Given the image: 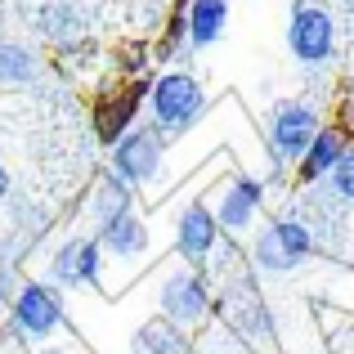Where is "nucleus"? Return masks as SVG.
<instances>
[{
	"label": "nucleus",
	"mask_w": 354,
	"mask_h": 354,
	"mask_svg": "<svg viewBox=\"0 0 354 354\" xmlns=\"http://www.w3.org/2000/svg\"><path fill=\"white\" fill-rule=\"evenodd\" d=\"M148 108H153V130L157 135H184L207 108V90L189 72H162L148 86Z\"/></svg>",
	"instance_id": "nucleus-1"
},
{
	"label": "nucleus",
	"mask_w": 354,
	"mask_h": 354,
	"mask_svg": "<svg viewBox=\"0 0 354 354\" xmlns=\"http://www.w3.org/2000/svg\"><path fill=\"white\" fill-rule=\"evenodd\" d=\"M287 45H292L296 63H305V68L328 63L337 54V23H332V14L323 5L301 0L292 14V27H287Z\"/></svg>",
	"instance_id": "nucleus-2"
},
{
	"label": "nucleus",
	"mask_w": 354,
	"mask_h": 354,
	"mask_svg": "<svg viewBox=\"0 0 354 354\" xmlns=\"http://www.w3.org/2000/svg\"><path fill=\"white\" fill-rule=\"evenodd\" d=\"M162 153H166L162 135L153 126H135L113 144V175L121 184H130V189H139V184H148L162 171Z\"/></svg>",
	"instance_id": "nucleus-3"
},
{
	"label": "nucleus",
	"mask_w": 354,
	"mask_h": 354,
	"mask_svg": "<svg viewBox=\"0 0 354 354\" xmlns=\"http://www.w3.org/2000/svg\"><path fill=\"white\" fill-rule=\"evenodd\" d=\"M59 323H63V301H59L54 287H45V283L18 287V296H14V332L18 337L45 341V337L59 332Z\"/></svg>",
	"instance_id": "nucleus-4"
},
{
	"label": "nucleus",
	"mask_w": 354,
	"mask_h": 354,
	"mask_svg": "<svg viewBox=\"0 0 354 354\" xmlns=\"http://www.w3.org/2000/svg\"><path fill=\"white\" fill-rule=\"evenodd\" d=\"M319 113L305 104H283L274 108V117H269V148H274V166L283 162H301V153L314 144V135H319Z\"/></svg>",
	"instance_id": "nucleus-5"
},
{
	"label": "nucleus",
	"mask_w": 354,
	"mask_h": 354,
	"mask_svg": "<svg viewBox=\"0 0 354 354\" xmlns=\"http://www.w3.org/2000/svg\"><path fill=\"white\" fill-rule=\"evenodd\" d=\"M211 310V292H207V278L198 274V269H175L171 278L162 283V314L166 323H198L207 319Z\"/></svg>",
	"instance_id": "nucleus-6"
},
{
	"label": "nucleus",
	"mask_w": 354,
	"mask_h": 354,
	"mask_svg": "<svg viewBox=\"0 0 354 354\" xmlns=\"http://www.w3.org/2000/svg\"><path fill=\"white\" fill-rule=\"evenodd\" d=\"M175 247H180V256L189 260V265H207V260L216 256V247H220V225H216V211H211L207 202H193V207H184L180 225H175Z\"/></svg>",
	"instance_id": "nucleus-7"
},
{
	"label": "nucleus",
	"mask_w": 354,
	"mask_h": 354,
	"mask_svg": "<svg viewBox=\"0 0 354 354\" xmlns=\"http://www.w3.org/2000/svg\"><path fill=\"white\" fill-rule=\"evenodd\" d=\"M50 278L59 287H86V283H99V242L90 238H72L54 251L50 260Z\"/></svg>",
	"instance_id": "nucleus-8"
},
{
	"label": "nucleus",
	"mask_w": 354,
	"mask_h": 354,
	"mask_svg": "<svg viewBox=\"0 0 354 354\" xmlns=\"http://www.w3.org/2000/svg\"><path fill=\"white\" fill-rule=\"evenodd\" d=\"M260 202H265V189H260V180H247V175L229 180L225 198H220V207H216L220 234H242V229H251V220H256Z\"/></svg>",
	"instance_id": "nucleus-9"
},
{
	"label": "nucleus",
	"mask_w": 354,
	"mask_h": 354,
	"mask_svg": "<svg viewBox=\"0 0 354 354\" xmlns=\"http://www.w3.org/2000/svg\"><path fill=\"white\" fill-rule=\"evenodd\" d=\"M350 153V139L341 126H319V135H314V144L301 153V162H296V175H301V184H319L328 180L332 171H337V162Z\"/></svg>",
	"instance_id": "nucleus-10"
},
{
	"label": "nucleus",
	"mask_w": 354,
	"mask_h": 354,
	"mask_svg": "<svg viewBox=\"0 0 354 354\" xmlns=\"http://www.w3.org/2000/svg\"><path fill=\"white\" fill-rule=\"evenodd\" d=\"M220 314H225V319L238 328V337L269 341V332H274V323H269V310H265V301H260V292H256V287H247V283L234 287V292L225 296Z\"/></svg>",
	"instance_id": "nucleus-11"
},
{
	"label": "nucleus",
	"mask_w": 354,
	"mask_h": 354,
	"mask_svg": "<svg viewBox=\"0 0 354 354\" xmlns=\"http://www.w3.org/2000/svg\"><path fill=\"white\" fill-rule=\"evenodd\" d=\"M144 99H148L144 86L121 90L117 99H99V108H95V135L104 139V144H117L126 130H135V117H139V104H144Z\"/></svg>",
	"instance_id": "nucleus-12"
},
{
	"label": "nucleus",
	"mask_w": 354,
	"mask_h": 354,
	"mask_svg": "<svg viewBox=\"0 0 354 354\" xmlns=\"http://www.w3.org/2000/svg\"><path fill=\"white\" fill-rule=\"evenodd\" d=\"M184 23H189V45L193 50H207L225 36L229 23V5L225 0H189L184 5Z\"/></svg>",
	"instance_id": "nucleus-13"
},
{
	"label": "nucleus",
	"mask_w": 354,
	"mask_h": 354,
	"mask_svg": "<svg viewBox=\"0 0 354 354\" xmlns=\"http://www.w3.org/2000/svg\"><path fill=\"white\" fill-rule=\"evenodd\" d=\"M99 247L113 251V256H121V260L144 256V247H148V225L135 216V211H126V216H117L113 225L99 229Z\"/></svg>",
	"instance_id": "nucleus-14"
},
{
	"label": "nucleus",
	"mask_w": 354,
	"mask_h": 354,
	"mask_svg": "<svg viewBox=\"0 0 354 354\" xmlns=\"http://www.w3.org/2000/svg\"><path fill=\"white\" fill-rule=\"evenodd\" d=\"M269 234H274V247H278V256H283L287 269L305 265V260L319 251V242H314V234L301 225V220H274V225H269Z\"/></svg>",
	"instance_id": "nucleus-15"
},
{
	"label": "nucleus",
	"mask_w": 354,
	"mask_h": 354,
	"mask_svg": "<svg viewBox=\"0 0 354 354\" xmlns=\"http://www.w3.org/2000/svg\"><path fill=\"white\" fill-rule=\"evenodd\" d=\"M130 211V184H121L113 171L99 175V189H95V216H99V229L113 225L117 216Z\"/></svg>",
	"instance_id": "nucleus-16"
},
{
	"label": "nucleus",
	"mask_w": 354,
	"mask_h": 354,
	"mask_svg": "<svg viewBox=\"0 0 354 354\" xmlns=\"http://www.w3.org/2000/svg\"><path fill=\"white\" fill-rule=\"evenodd\" d=\"M139 354H189V337H184L175 323H166V319H157V323H148L144 332H139Z\"/></svg>",
	"instance_id": "nucleus-17"
},
{
	"label": "nucleus",
	"mask_w": 354,
	"mask_h": 354,
	"mask_svg": "<svg viewBox=\"0 0 354 354\" xmlns=\"http://www.w3.org/2000/svg\"><path fill=\"white\" fill-rule=\"evenodd\" d=\"M32 72H36V59L23 45H0V81L5 86H23V81H32Z\"/></svg>",
	"instance_id": "nucleus-18"
},
{
	"label": "nucleus",
	"mask_w": 354,
	"mask_h": 354,
	"mask_svg": "<svg viewBox=\"0 0 354 354\" xmlns=\"http://www.w3.org/2000/svg\"><path fill=\"white\" fill-rule=\"evenodd\" d=\"M328 180H332V193H337L341 202H350V207H354V148L337 162V171H332Z\"/></svg>",
	"instance_id": "nucleus-19"
},
{
	"label": "nucleus",
	"mask_w": 354,
	"mask_h": 354,
	"mask_svg": "<svg viewBox=\"0 0 354 354\" xmlns=\"http://www.w3.org/2000/svg\"><path fill=\"white\" fill-rule=\"evenodd\" d=\"M41 27L50 36H72V32H77V18H72V9H45Z\"/></svg>",
	"instance_id": "nucleus-20"
},
{
	"label": "nucleus",
	"mask_w": 354,
	"mask_h": 354,
	"mask_svg": "<svg viewBox=\"0 0 354 354\" xmlns=\"http://www.w3.org/2000/svg\"><path fill=\"white\" fill-rule=\"evenodd\" d=\"M9 193V171H5V162H0V198Z\"/></svg>",
	"instance_id": "nucleus-21"
}]
</instances>
